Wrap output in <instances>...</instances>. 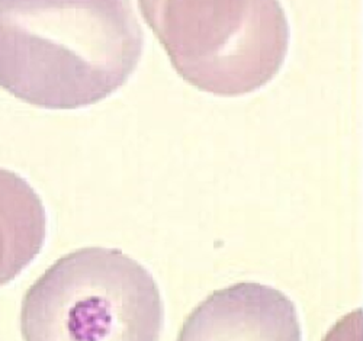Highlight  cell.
<instances>
[{"mask_svg":"<svg viewBox=\"0 0 363 341\" xmlns=\"http://www.w3.org/2000/svg\"><path fill=\"white\" fill-rule=\"evenodd\" d=\"M177 341H302V328L295 303L284 292L243 282L202 301Z\"/></svg>","mask_w":363,"mask_h":341,"instance_id":"cell-4","label":"cell"},{"mask_svg":"<svg viewBox=\"0 0 363 341\" xmlns=\"http://www.w3.org/2000/svg\"><path fill=\"white\" fill-rule=\"evenodd\" d=\"M177 74L202 91L241 96L282 69L291 29L278 2H141Z\"/></svg>","mask_w":363,"mask_h":341,"instance_id":"cell-3","label":"cell"},{"mask_svg":"<svg viewBox=\"0 0 363 341\" xmlns=\"http://www.w3.org/2000/svg\"><path fill=\"white\" fill-rule=\"evenodd\" d=\"M23 341H160L153 274L118 249L83 247L54 262L21 305Z\"/></svg>","mask_w":363,"mask_h":341,"instance_id":"cell-2","label":"cell"},{"mask_svg":"<svg viewBox=\"0 0 363 341\" xmlns=\"http://www.w3.org/2000/svg\"><path fill=\"white\" fill-rule=\"evenodd\" d=\"M143 50L130 2H0V86L34 106L79 109L109 98Z\"/></svg>","mask_w":363,"mask_h":341,"instance_id":"cell-1","label":"cell"},{"mask_svg":"<svg viewBox=\"0 0 363 341\" xmlns=\"http://www.w3.org/2000/svg\"><path fill=\"white\" fill-rule=\"evenodd\" d=\"M47 215L22 176L0 167V286L11 284L41 253Z\"/></svg>","mask_w":363,"mask_h":341,"instance_id":"cell-5","label":"cell"}]
</instances>
